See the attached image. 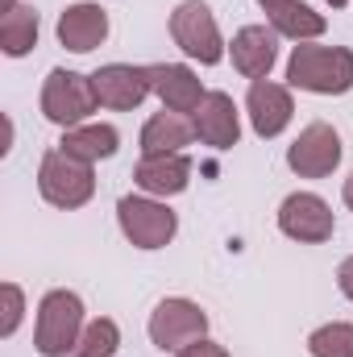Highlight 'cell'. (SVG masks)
I'll return each instance as SVG.
<instances>
[{
  "mask_svg": "<svg viewBox=\"0 0 353 357\" xmlns=\"http://www.w3.org/2000/svg\"><path fill=\"white\" fill-rule=\"evenodd\" d=\"M258 4H262L266 13H274V8H283V4H291V0H258Z\"/></svg>",
  "mask_w": 353,
  "mask_h": 357,
  "instance_id": "27",
  "label": "cell"
},
{
  "mask_svg": "<svg viewBox=\"0 0 353 357\" xmlns=\"http://www.w3.org/2000/svg\"><path fill=\"white\" fill-rule=\"evenodd\" d=\"M117 349H121V328H117V320L100 316V320H91L88 328H84L80 345L67 357H112Z\"/></svg>",
  "mask_w": 353,
  "mask_h": 357,
  "instance_id": "21",
  "label": "cell"
},
{
  "mask_svg": "<svg viewBox=\"0 0 353 357\" xmlns=\"http://www.w3.org/2000/svg\"><path fill=\"white\" fill-rule=\"evenodd\" d=\"M146 71H150L154 96H158L163 108H171V112H195L200 100L208 96V91L200 88V75H195L191 67H183V63H154V67H146Z\"/></svg>",
  "mask_w": 353,
  "mask_h": 357,
  "instance_id": "13",
  "label": "cell"
},
{
  "mask_svg": "<svg viewBox=\"0 0 353 357\" xmlns=\"http://www.w3.org/2000/svg\"><path fill=\"white\" fill-rule=\"evenodd\" d=\"M341 199H345V208L353 212V175L345 178V187H341Z\"/></svg>",
  "mask_w": 353,
  "mask_h": 357,
  "instance_id": "26",
  "label": "cell"
},
{
  "mask_svg": "<svg viewBox=\"0 0 353 357\" xmlns=\"http://www.w3.org/2000/svg\"><path fill=\"white\" fill-rule=\"evenodd\" d=\"M117 225L137 250H163L179 233L175 212L167 204H158V199H146V195H125L117 204Z\"/></svg>",
  "mask_w": 353,
  "mask_h": 357,
  "instance_id": "6",
  "label": "cell"
},
{
  "mask_svg": "<svg viewBox=\"0 0 353 357\" xmlns=\"http://www.w3.org/2000/svg\"><path fill=\"white\" fill-rule=\"evenodd\" d=\"M195 137V125L183 116V112H154L142 129V158H154V154H179L187 142Z\"/></svg>",
  "mask_w": 353,
  "mask_h": 357,
  "instance_id": "17",
  "label": "cell"
},
{
  "mask_svg": "<svg viewBox=\"0 0 353 357\" xmlns=\"http://www.w3.org/2000/svg\"><path fill=\"white\" fill-rule=\"evenodd\" d=\"M38 46V13L29 4H13L0 17V50L8 59H21Z\"/></svg>",
  "mask_w": 353,
  "mask_h": 357,
  "instance_id": "20",
  "label": "cell"
},
{
  "mask_svg": "<svg viewBox=\"0 0 353 357\" xmlns=\"http://www.w3.org/2000/svg\"><path fill=\"white\" fill-rule=\"evenodd\" d=\"M84 299L75 291H46L38 303L33 349L42 357H67L84 337Z\"/></svg>",
  "mask_w": 353,
  "mask_h": 357,
  "instance_id": "2",
  "label": "cell"
},
{
  "mask_svg": "<svg viewBox=\"0 0 353 357\" xmlns=\"http://www.w3.org/2000/svg\"><path fill=\"white\" fill-rule=\"evenodd\" d=\"M204 333H208V316L191 299H163L150 312V341L163 354H179V349L204 341Z\"/></svg>",
  "mask_w": 353,
  "mask_h": 357,
  "instance_id": "7",
  "label": "cell"
},
{
  "mask_svg": "<svg viewBox=\"0 0 353 357\" xmlns=\"http://www.w3.org/2000/svg\"><path fill=\"white\" fill-rule=\"evenodd\" d=\"M278 229H283V237H291L299 245H324L333 237L337 220H333V208L320 195L295 191L278 204Z\"/></svg>",
  "mask_w": 353,
  "mask_h": 357,
  "instance_id": "9",
  "label": "cell"
},
{
  "mask_svg": "<svg viewBox=\"0 0 353 357\" xmlns=\"http://www.w3.org/2000/svg\"><path fill=\"white\" fill-rule=\"evenodd\" d=\"M308 354L312 357H353V324H345V320L320 324L308 337Z\"/></svg>",
  "mask_w": 353,
  "mask_h": 357,
  "instance_id": "22",
  "label": "cell"
},
{
  "mask_svg": "<svg viewBox=\"0 0 353 357\" xmlns=\"http://www.w3.org/2000/svg\"><path fill=\"white\" fill-rule=\"evenodd\" d=\"M38 191L46 204L54 208H84L91 195H96V175H91V162H80L63 150H46L42 154V167H38Z\"/></svg>",
  "mask_w": 353,
  "mask_h": 357,
  "instance_id": "4",
  "label": "cell"
},
{
  "mask_svg": "<svg viewBox=\"0 0 353 357\" xmlns=\"http://www.w3.org/2000/svg\"><path fill=\"white\" fill-rule=\"evenodd\" d=\"M266 17H270V29L278 38H291V42H312V38L324 33V17L316 8H308L303 0H291V4H283Z\"/></svg>",
  "mask_w": 353,
  "mask_h": 357,
  "instance_id": "19",
  "label": "cell"
},
{
  "mask_svg": "<svg viewBox=\"0 0 353 357\" xmlns=\"http://www.w3.org/2000/svg\"><path fill=\"white\" fill-rule=\"evenodd\" d=\"M96 88H91V75L80 71H67V67H54L42 84V116L59 129H75L84 125L91 112H96Z\"/></svg>",
  "mask_w": 353,
  "mask_h": 357,
  "instance_id": "3",
  "label": "cell"
},
{
  "mask_svg": "<svg viewBox=\"0 0 353 357\" xmlns=\"http://www.w3.org/2000/svg\"><path fill=\"white\" fill-rule=\"evenodd\" d=\"M341 133L324 121H312L291 146H287V167L299 178H324L341 167Z\"/></svg>",
  "mask_w": 353,
  "mask_h": 357,
  "instance_id": "8",
  "label": "cell"
},
{
  "mask_svg": "<svg viewBox=\"0 0 353 357\" xmlns=\"http://www.w3.org/2000/svg\"><path fill=\"white\" fill-rule=\"evenodd\" d=\"M0 299H4V320H0V337H13L17 324H21V312H25V295L17 282H4L0 287Z\"/></svg>",
  "mask_w": 353,
  "mask_h": 357,
  "instance_id": "23",
  "label": "cell"
},
{
  "mask_svg": "<svg viewBox=\"0 0 353 357\" xmlns=\"http://www.w3.org/2000/svg\"><path fill=\"white\" fill-rule=\"evenodd\" d=\"M133 183L146 191V195H179L187 191L191 183V162L187 154H154V158H142L137 171H133Z\"/></svg>",
  "mask_w": 353,
  "mask_h": 357,
  "instance_id": "16",
  "label": "cell"
},
{
  "mask_svg": "<svg viewBox=\"0 0 353 357\" xmlns=\"http://www.w3.org/2000/svg\"><path fill=\"white\" fill-rule=\"evenodd\" d=\"M246 112H250V125L258 137H278L287 125H291V91L283 84H270V79H254L250 96H246Z\"/></svg>",
  "mask_w": 353,
  "mask_h": 357,
  "instance_id": "12",
  "label": "cell"
},
{
  "mask_svg": "<svg viewBox=\"0 0 353 357\" xmlns=\"http://www.w3.org/2000/svg\"><path fill=\"white\" fill-rule=\"evenodd\" d=\"M329 4H333V8H345V4H350V0H329Z\"/></svg>",
  "mask_w": 353,
  "mask_h": 357,
  "instance_id": "28",
  "label": "cell"
},
{
  "mask_svg": "<svg viewBox=\"0 0 353 357\" xmlns=\"http://www.w3.org/2000/svg\"><path fill=\"white\" fill-rule=\"evenodd\" d=\"M171 38H175V46L187 59H195L204 67H216L225 59L220 25H216L212 8L204 0H183L175 13H171Z\"/></svg>",
  "mask_w": 353,
  "mask_h": 357,
  "instance_id": "5",
  "label": "cell"
},
{
  "mask_svg": "<svg viewBox=\"0 0 353 357\" xmlns=\"http://www.w3.org/2000/svg\"><path fill=\"white\" fill-rule=\"evenodd\" d=\"M108 38V13L100 4H71L63 17H59V42L75 54H88L100 42Z\"/></svg>",
  "mask_w": 353,
  "mask_h": 357,
  "instance_id": "15",
  "label": "cell"
},
{
  "mask_svg": "<svg viewBox=\"0 0 353 357\" xmlns=\"http://www.w3.org/2000/svg\"><path fill=\"white\" fill-rule=\"evenodd\" d=\"M278 59V33L266 25H246L233 33V67L246 79H266Z\"/></svg>",
  "mask_w": 353,
  "mask_h": 357,
  "instance_id": "14",
  "label": "cell"
},
{
  "mask_svg": "<svg viewBox=\"0 0 353 357\" xmlns=\"http://www.w3.org/2000/svg\"><path fill=\"white\" fill-rule=\"evenodd\" d=\"M350 4H353V0H350Z\"/></svg>",
  "mask_w": 353,
  "mask_h": 357,
  "instance_id": "29",
  "label": "cell"
},
{
  "mask_svg": "<svg viewBox=\"0 0 353 357\" xmlns=\"http://www.w3.org/2000/svg\"><path fill=\"white\" fill-rule=\"evenodd\" d=\"M179 357H229V349H225V345H216V341H195V345L179 349Z\"/></svg>",
  "mask_w": 353,
  "mask_h": 357,
  "instance_id": "24",
  "label": "cell"
},
{
  "mask_svg": "<svg viewBox=\"0 0 353 357\" xmlns=\"http://www.w3.org/2000/svg\"><path fill=\"white\" fill-rule=\"evenodd\" d=\"M287 84L299 91H316V96H345L353 88V50L299 42L287 63Z\"/></svg>",
  "mask_w": 353,
  "mask_h": 357,
  "instance_id": "1",
  "label": "cell"
},
{
  "mask_svg": "<svg viewBox=\"0 0 353 357\" xmlns=\"http://www.w3.org/2000/svg\"><path fill=\"white\" fill-rule=\"evenodd\" d=\"M117 146H121V133H117L112 125H75V129H67L63 142H59V150L71 154V158H80V162L112 158Z\"/></svg>",
  "mask_w": 353,
  "mask_h": 357,
  "instance_id": "18",
  "label": "cell"
},
{
  "mask_svg": "<svg viewBox=\"0 0 353 357\" xmlns=\"http://www.w3.org/2000/svg\"><path fill=\"white\" fill-rule=\"evenodd\" d=\"M337 287H341V295L353 303V258L341 262V270H337Z\"/></svg>",
  "mask_w": 353,
  "mask_h": 357,
  "instance_id": "25",
  "label": "cell"
},
{
  "mask_svg": "<svg viewBox=\"0 0 353 357\" xmlns=\"http://www.w3.org/2000/svg\"><path fill=\"white\" fill-rule=\"evenodd\" d=\"M191 125H195V137L212 150H229L241 137V116H237V104H233L229 91H208L200 100Z\"/></svg>",
  "mask_w": 353,
  "mask_h": 357,
  "instance_id": "11",
  "label": "cell"
},
{
  "mask_svg": "<svg viewBox=\"0 0 353 357\" xmlns=\"http://www.w3.org/2000/svg\"><path fill=\"white\" fill-rule=\"evenodd\" d=\"M91 88H96V100L104 108H117V112H129L137 108L146 96H150V71L146 67H129V63H108L91 75Z\"/></svg>",
  "mask_w": 353,
  "mask_h": 357,
  "instance_id": "10",
  "label": "cell"
}]
</instances>
